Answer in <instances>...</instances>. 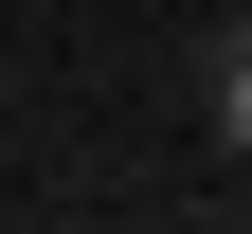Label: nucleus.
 Here are the masks:
<instances>
[{
    "instance_id": "nucleus-1",
    "label": "nucleus",
    "mask_w": 252,
    "mask_h": 234,
    "mask_svg": "<svg viewBox=\"0 0 252 234\" xmlns=\"http://www.w3.org/2000/svg\"><path fill=\"white\" fill-rule=\"evenodd\" d=\"M216 126H234V144H252V54H234V72H216Z\"/></svg>"
}]
</instances>
